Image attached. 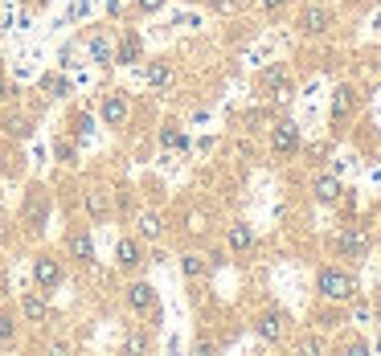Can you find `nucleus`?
<instances>
[{
    "label": "nucleus",
    "instance_id": "obj_5",
    "mask_svg": "<svg viewBox=\"0 0 381 356\" xmlns=\"http://www.w3.org/2000/svg\"><path fill=\"white\" fill-rule=\"evenodd\" d=\"M62 279H66V266H62V258L41 254V258L33 262V283L41 286V291H58V286H62Z\"/></svg>",
    "mask_w": 381,
    "mask_h": 356
},
{
    "label": "nucleus",
    "instance_id": "obj_18",
    "mask_svg": "<svg viewBox=\"0 0 381 356\" xmlns=\"http://www.w3.org/2000/svg\"><path fill=\"white\" fill-rule=\"evenodd\" d=\"M82 205H86V213L95 217V221H107V217H111V201H107L103 189H86L82 192Z\"/></svg>",
    "mask_w": 381,
    "mask_h": 356
},
{
    "label": "nucleus",
    "instance_id": "obj_28",
    "mask_svg": "<svg viewBox=\"0 0 381 356\" xmlns=\"http://www.w3.org/2000/svg\"><path fill=\"white\" fill-rule=\"evenodd\" d=\"M91 131H95V119H91V115H78V140H86Z\"/></svg>",
    "mask_w": 381,
    "mask_h": 356
},
{
    "label": "nucleus",
    "instance_id": "obj_30",
    "mask_svg": "<svg viewBox=\"0 0 381 356\" xmlns=\"http://www.w3.org/2000/svg\"><path fill=\"white\" fill-rule=\"evenodd\" d=\"M209 4H214L217 13H234V8H238L242 0H209Z\"/></svg>",
    "mask_w": 381,
    "mask_h": 356
},
{
    "label": "nucleus",
    "instance_id": "obj_21",
    "mask_svg": "<svg viewBox=\"0 0 381 356\" xmlns=\"http://www.w3.org/2000/svg\"><path fill=\"white\" fill-rule=\"evenodd\" d=\"M209 266H214V262L205 258V254H185V258H181L185 279H205V275H209Z\"/></svg>",
    "mask_w": 381,
    "mask_h": 356
},
{
    "label": "nucleus",
    "instance_id": "obj_10",
    "mask_svg": "<svg viewBox=\"0 0 381 356\" xmlns=\"http://www.w3.org/2000/svg\"><path fill=\"white\" fill-rule=\"evenodd\" d=\"M336 254H340V258H365V254H369V234L357 230V225L340 230V234H336Z\"/></svg>",
    "mask_w": 381,
    "mask_h": 356
},
{
    "label": "nucleus",
    "instance_id": "obj_2",
    "mask_svg": "<svg viewBox=\"0 0 381 356\" xmlns=\"http://www.w3.org/2000/svg\"><path fill=\"white\" fill-rule=\"evenodd\" d=\"M259 86L275 98V103H287V98L295 95V82H291L287 66H279V62H275V66H266V70L259 74Z\"/></svg>",
    "mask_w": 381,
    "mask_h": 356
},
{
    "label": "nucleus",
    "instance_id": "obj_3",
    "mask_svg": "<svg viewBox=\"0 0 381 356\" xmlns=\"http://www.w3.org/2000/svg\"><path fill=\"white\" fill-rule=\"evenodd\" d=\"M21 319L29 324V328H46V324H49V299H46L41 286L21 295Z\"/></svg>",
    "mask_w": 381,
    "mask_h": 356
},
{
    "label": "nucleus",
    "instance_id": "obj_14",
    "mask_svg": "<svg viewBox=\"0 0 381 356\" xmlns=\"http://www.w3.org/2000/svg\"><path fill=\"white\" fill-rule=\"evenodd\" d=\"M254 332H259L262 340H271V344H279V340L287 336V315L283 311H266V315H259Z\"/></svg>",
    "mask_w": 381,
    "mask_h": 356
},
{
    "label": "nucleus",
    "instance_id": "obj_32",
    "mask_svg": "<svg viewBox=\"0 0 381 356\" xmlns=\"http://www.w3.org/2000/svg\"><path fill=\"white\" fill-rule=\"evenodd\" d=\"M287 0H259V8H266V13H279Z\"/></svg>",
    "mask_w": 381,
    "mask_h": 356
},
{
    "label": "nucleus",
    "instance_id": "obj_16",
    "mask_svg": "<svg viewBox=\"0 0 381 356\" xmlns=\"http://www.w3.org/2000/svg\"><path fill=\"white\" fill-rule=\"evenodd\" d=\"M140 53H143L140 37H136V33H123L120 41H115V66H131V62H140Z\"/></svg>",
    "mask_w": 381,
    "mask_h": 356
},
{
    "label": "nucleus",
    "instance_id": "obj_19",
    "mask_svg": "<svg viewBox=\"0 0 381 356\" xmlns=\"http://www.w3.org/2000/svg\"><path fill=\"white\" fill-rule=\"evenodd\" d=\"M311 192H316V201H320V205H336L344 189H340V180H336V176H320V180L311 185Z\"/></svg>",
    "mask_w": 381,
    "mask_h": 356
},
{
    "label": "nucleus",
    "instance_id": "obj_17",
    "mask_svg": "<svg viewBox=\"0 0 381 356\" xmlns=\"http://www.w3.org/2000/svg\"><path fill=\"white\" fill-rule=\"evenodd\" d=\"M136 234H140L143 242H156V237L164 234V217L156 213V209H143V213L136 217Z\"/></svg>",
    "mask_w": 381,
    "mask_h": 356
},
{
    "label": "nucleus",
    "instance_id": "obj_12",
    "mask_svg": "<svg viewBox=\"0 0 381 356\" xmlns=\"http://www.w3.org/2000/svg\"><path fill=\"white\" fill-rule=\"evenodd\" d=\"M86 53H91L95 66H115V37L107 29H95L91 41H86Z\"/></svg>",
    "mask_w": 381,
    "mask_h": 356
},
{
    "label": "nucleus",
    "instance_id": "obj_13",
    "mask_svg": "<svg viewBox=\"0 0 381 356\" xmlns=\"http://www.w3.org/2000/svg\"><path fill=\"white\" fill-rule=\"evenodd\" d=\"M25 221H29L33 230H46V221H49V201H46V192H41V189H33L29 197H25Z\"/></svg>",
    "mask_w": 381,
    "mask_h": 356
},
{
    "label": "nucleus",
    "instance_id": "obj_23",
    "mask_svg": "<svg viewBox=\"0 0 381 356\" xmlns=\"http://www.w3.org/2000/svg\"><path fill=\"white\" fill-rule=\"evenodd\" d=\"M148 82L164 91L168 82H172V66H168V62H152V66H148Z\"/></svg>",
    "mask_w": 381,
    "mask_h": 356
},
{
    "label": "nucleus",
    "instance_id": "obj_22",
    "mask_svg": "<svg viewBox=\"0 0 381 356\" xmlns=\"http://www.w3.org/2000/svg\"><path fill=\"white\" fill-rule=\"evenodd\" d=\"M13 344H17V315L0 311V348H13Z\"/></svg>",
    "mask_w": 381,
    "mask_h": 356
},
{
    "label": "nucleus",
    "instance_id": "obj_1",
    "mask_svg": "<svg viewBox=\"0 0 381 356\" xmlns=\"http://www.w3.org/2000/svg\"><path fill=\"white\" fill-rule=\"evenodd\" d=\"M316 291H320L328 303H344V299L357 295V279H353L349 270H340V266H324V270L316 275Z\"/></svg>",
    "mask_w": 381,
    "mask_h": 356
},
{
    "label": "nucleus",
    "instance_id": "obj_24",
    "mask_svg": "<svg viewBox=\"0 0 381 356\" xmlns=\"http://www.w3.org/2000/svg\"><path fill=\"white\" fill-rule=\"evenodd\" d=\"M53 156H58V164H78V143H74V140H58V143H53Z\"/></svg>",
    "mask_w": 381,
    "mask_h": 356
},
{
    "label": "nucleus",
    "instance_id": "obj_8",
    "mask_svg": "<svg viewBox=\"0 0 381 356\" xmlns=\"http://www.w3.org/2000/svg\"><path fill=\"white\" fill-rule=\"evenodd\" d=\"M143 237H123L120 246H115V266H120L123 275H140L143 266Z\"/></svg>",
    "mask_w": 381,
    "mask_h": 356
},
{
    "label": "nucleus",
    "instance_id": "obj_31",
    "mask_svg": "<svg viewBox=\"0 0 381 356\" xmlns=\"http://www.w3.org/2000/svg\"><path fill=\"white\" fill-rule=\"evenodd\" d=\"M320 348H324V344H320L316 336H308V340H299V352H320Z\"/></svg>",
    "mask_w": 381,
    "mask_h": 356
},
{
    "label": "nucleus",
    "instance_id": "obj_29",
    "mask_svg": "<svg viewBox=\"0 0 381 356\" xmlns=\"http://www.w3.org/2000/svg\"><path fill=\"white\" fill-rule=\"evenodd\" d=\"M136 8H140V13H160L164 0H136Z\"/></svg>",
    "mask_w": 381,
    "mask_h": 356
},
{
    "label": "nucleus",
    "instance_id": "obj_33",
    "mask_svg": "<svg viewBox=\"0 0 381 356\" xmlns=\"http://www.w3.org/2000/svg\"><path fill=\"white\" fill-rule=\"evenodd\" d=\"M4 98H8V82H4V78H0V103H4Z\"/></svg>",
    "mask_w": 381,
    "mask_h": 356
},
{
    "label": "nucleus",
    "instance_id": "obj_6",
    "mask_svg": "<svg viewBox=\"0 0 381 356\" xmlns=\"http://www.w3.org/2000/svg\"><path fill=\"white\" fill-rule=\"evenodd\" d=\"M332 8H324V4H308L304 13H299V33L304 37H324L328 29H332Z\"/></svg>",
    "mask_w": 381,
    "mask_h": 356
},
{
    "label": "nucleus",
    "instance_id": "obj_9",
    "mask_svg": "<svg viewBox=\"0 0 381 356\" xmlns=\"http://www.w3.org/2000/svg\"><path fill=\"white\" fill-rule=\"evenodd\" d=\"M271 152H275V156H295V152H299V127H295L291 119H279V123L271 127Z\"/></svg>",
    "mask_w": 381,
    "mask_h": 356
},
{
    "label": "nucleus",
    "instance_id": "obj_15",
    "mask_svg": "<svg viewBox=\"0 0 381 356\" xmlns=\"http://www.w3.org/2000/svg\"><path fill=\"white\" fill-rule=\"evenodd\" d=\"M226 246H230L234 254H246V250H254V230H250L246 221H234V225L226 230Z\"/></svg>",
    "mask_w": 381,
    "mask_h": 356
},
{
    "label": "nucleus",
    "instance_id": "obj_20",
    "mask_svg": "<svg viewBox=\"0 0 381 356\" xmlns=\"http://www.w3.org/2000/svg\"><path fill=\"white\" fill-rule=\"evenodd\" d=\"M353 86H336V98H332V123H344L349 111H353Z\"/></svg>",
    "mask_w": 381,
    "mask_h": 356
},
{
    "label": "nucleus",
    "instance_id": "obj_11",
    "mask_svg": "<svg viewBox=\"0 0 381 356\" xmlns=\"http://www.w3.org/2000/svg\"><path fill=\"white\" fill-rule=\"evenodd\" d=\"M127 311H131V315H152V311H156V291H152V283H143V279L127 283Z\"/></svg>",
    "mask_w": 381,
    "mask_h": 356
},
{
    "label": "nucleus",
    "instance_id": "obj_26",
    "mask_svg": "<svg viewBox=\"0 0 381 356\" xmlns=\"http://www.w3.org/2000/svg\"><path fill=\"white\" fill-rule=\"evenodd\" d=\"M123 348H127V352H143V348H148V340H143L140 332H131L127 340H123Z\"/></svg>",
    "mask_w": 381,
    "mask_h": 356
},
{
    "label": "nucleus",
    "instance_id": "obj_25",
    "mask_svg": "<svg viewBox=\"0 0 381 356\" xmlns=\"http://www.w3.org/2000/svg\"><path fill=\"white\" fill-rule=\"evenodd\" d=\"M41 91H46L49 98H62V95H70V82L58 78V74H49V78H41Z\"/></svg>",
    "mask_w": 381,
    "mask_h": 356
},
{
    "label": "nucleus",
    "instance_id": "obj_27",
    "mask_svg": "<svg viewBox=\"0 0 381 356\" xmlns=\"http://www.w3.org/2000/svg\"><path fill=\"white\" fill-rule=\"evenodd\" d=\"M160 140H164L168 147H185V140H181V131H176V127H164V136H160Z\"/></svg>",
    "mask_w": 381,
    "mask_h": 356
},
{
    "label": "nucleus",
    "instance_id": "obj_4",
    "mask_svg": "<svg viewBox=\"0 0 381 356\" xmlns=\"http://www.w3.org/2000/svg\"><path fill=\"white\" fill-rule=\"evenodd\" d=\"M127 119H131V98L123 95V91H111V95L103 98V127L120 131V127H127Z\"/></svg>",
    "mask_w": 381,
    "mask_h": 356
},
{
    "label": "nucleus",
    "instance_id": "obj_7",
    "mask_svg": "<svg viewBox=\"0 0 381 356\" xmlns=\"http://www.w3.org/2000/svg\"><path fill=\"white\" fill-rule=\"evenodd\" d=\"M66 258L91 270V266H95V237L86 234V230H70V234H66Z\"/></svg>",
    "mask_w": 381,
    "mask_h": 356
}]
</instances>
